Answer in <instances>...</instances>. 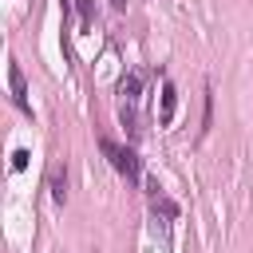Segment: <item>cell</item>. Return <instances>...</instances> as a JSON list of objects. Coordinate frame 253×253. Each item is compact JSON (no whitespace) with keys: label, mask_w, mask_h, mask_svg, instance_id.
<instances>
[{"label":"cell","mask_w":253,"mask_h":253,"mask_svg":"<svg viewBox=\"0 0 253 253\" xmlns=\"http://www.w3.org/2000/svg\"><path fill=\"white\" fill-rule=\"evenodd\" d=\"M99 150L111 158V166H115L130 186H138V182H142V158L134 154V146H119L115 138H99Z\"/></svg>","instance_id":"1"},{"label":"cell","mask_w":253,"mask_h":253,"mask_svg":"<svg viewBox=\"0 0 253 253\" xmlns=\"http://www.w3.org/2000/svg\"><path fill=\"white\" fill-rule=\"evenodd\" d=\"M150 213L158 217V221H154V229H158V225L166 229V225L178 217V206H174V202H170V198L158 190V182H150Z\"/></svg>","instance_id":"2"},{"label":"cell","mask_w":253,"mask_h":253,"mask_svg":"<svg viewBox=\"0 0 253 253\" xmlns=\"http://www.w3.org/2000/svg\"><path fill=\"white\" fill-rule=\"evenodd\" d=\"M8 87H12V103H16L24 115H32V103H28V83H24L20 63H12V67H8Z\"/></svg>","instance_id":"3"},{"label":"cell","mask_w":253,"mask_h":253,"mask_svg":"<svg viewBox=\"0 0 253 253\" xmlns=\"http://www.w3.org/2000/svg\"><path fill=\"white\" fill-rule=\"evenodd\" d=\"M174 111H178V87L166 79V83H162V111H158V126H170V123H174Z\"/></svg>","instance_id":"4"},{"label":"cell","mask_w":253,"mask_h":253,"mask_svg":"<svg viewBox=\"0 0 253 253\" xmlns=\"http://www.w3.org/2000/svg\"><path fill=\"white\" fill-rule=\"evenodd\" d=\"M119 95H123V107H134L138 95H142V75H138V71L123 75V79H119Z\"/></svg>","instance_id":"5"},{"label":"cell","mask_w":253,"mask_h":253,"mask_svg":"<svg viewBox=\"0 0 253 253\" xmlns=\"http://www.w3.org/2000/svg\"><path fill=\"white\" fill-rule=\"evenodd\" d=\"M51 198L67 202V166H51Z\"/></svg>","instance_id":"6"},{"label":"cell","mask_w":253,"mask_h":253,"mask_svg":"<svg viewBox=\"0 0 253 253\" xmlns=\"http://www.w3.org/2000/svg\"><path fill=\"white\" fill-rule=\"evenodd\" d=\"M75 8H79V28L87 32L91 20H95V0H75Z\"/></svg>","instance_id":"7"},{"label":"cell","mask_w":253,"mask_h":253,"mask_svg":"<svg viewBox=\"0 0 253 253\" xmlns=\"http://www.w3.org/2000/svg\"><path fill=\"white\" fill-rule=\"evenodd\" d=\"M28 158H32V154H28L24 146H16V150H12V170H24V166H28Z\"/></svg>","instance_id":"8"},{"label":"cell","mask_w":253,"mask_h":253,"mask_svg":"<svg viewBox=\"0 0 253 253\" xmlns=\"http://www.w3.org/2000/svg\"><path fill=\"white\" fill-rule=\"evenodd\" d=\"M111 8H119V12H123V8H126V0H111Z\"/></svg>","instance_id":"9"}]
</instances>
